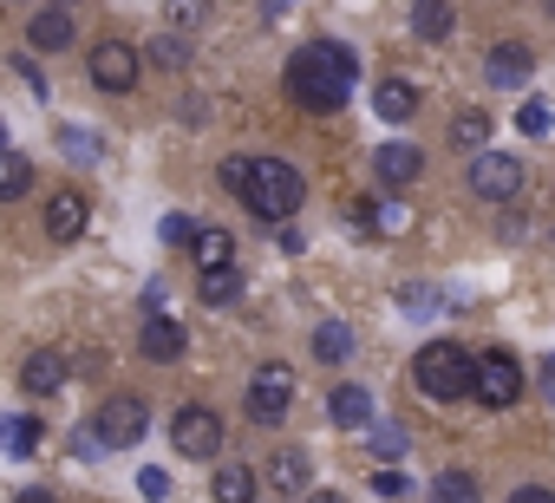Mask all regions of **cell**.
I'll use <instances>...</instances> for the list:
<instances>
[{
    "instance_id": "cell-28",
    "label": "cell",
    "mask_w": 555,
    "mask_h": 503,
    "mask_svg": "<svg viewBox=\"0 0 555 503\" xmlns=\"http://www.w3.org/2000/svg\"><path fill=\"white\" fill-rule=\"evenodd\" d=\"M516 131H522V138H548V131H555V105H548V99H522Z\"/></svg>"
},
{
    "instance_id": "cell-41",
    "label": "cell",
    "mask_w": 555,
    "mask_h": 503,
    "mask_svg": "<svg viewBox=\"0 0 555 503\" xmlns=\"http://www.w3.org/2000/svg\"><path fill=\"white\" fill-rule=\"evenodd\" d=\"M14 66H21V79H27V86H34V92L47 99V79H40V66H34V60H14Z\"/></svg>"
},
{
    "instance_id": "cell-11",
    "label": "cell",
    "mask_w": 555,
    "mask_h": 503,
    "mask_svg": "<svg viewBox=\"0 0 555 503\" xmlns=\"http://www.w3.org/2000/svg\"><path fill=\"white\" fill-rule=\"evenodd\" d=\"M529 73H535V53H529V47H516V40L490 47V60H483V79H490V86H503V92H522V86H529Z\"/></svg>"
},
{
    "instance_id": "cell-34",
    "label": "cell",
    "mask_w": 555,
    "mask_h": 503,
    "mask_svg": "<svg viewBox=\"0 0 555 503\" xmlns=\"http://www.w3.org/2000/svg\"><path fill=\"white\" fill-rule=\"evenodd\" d=\"M60 144H66V157L73 164H99L105 151H99V138H86V131H60Z\"/></svg>"
},
{
    "instance_id": "cell-42",
    "label": "cell",
    "mask_w": 555,
    "mask_h": 503,
    "mask_svg": "<svg viewBox=\"0 0 555 503\" xmlns=\"http://www.w3.org/2000/svg\"><path fill=\"white\" fill-rule=\"evenodd\" d=\"M14 503H60V496H53V490H47V483H27V490H21V496H14Z\"/></svg>"
},
{
    "instance_id": "cell-38",
    "label": "cell",
    "mask_w": 555,
    "mask_h": 503,
    "mask_svg": "<svg viewBox=\"0 0 555 503\" xmlns=\"http://www.w3.org/2000/svg\"><path fill=\"white\" fill-rule=\"evenodd\" d=\"M373 490H379V496H386V503H399V496H405V490H412V477H399V470H392V464H386V470H379V477H373Z\"/></svg>"
},
{
    "instance_id": "cell-45",
    "label": "cell",
    "mask_w": 555,
    "mask_h": 503,
    "mask_svg": "<svg viewBox=\"0 0 555 503\" xmlns=\"http://www.w3.org/2000/svg\"><path fill=\"white\" fill-rule=\"evenodd\" d=\"M542 8H548V21H555V0H542Z\"/></svg>"
},
{
    "instance_id": "cell-13",
    "label": "cell",
    "mask_w": 555,
    "mask_h": 503,
    "mask_svg": "<svg viewBox=\"0 0 555 503\" xmlns=\"http://www.w3.org/2000/svg\"><path fill=\"white\" fill-rule=\"evenodd\" d=\"M86 222H92L86 190H53V203H47V235H53V242H79Z\"/></svg>"
},
{
    "instance_id": "cell-31",
    "label": "cell",
    "mask_w": 555,
    "mask_h": 503,
    "mask_svg": "<svg viewBox=\"0 0 555 503\" xmlns=\"http://www.w3.org/2000/svg\"><path fill=\"white\" fill-rule=\"evenodd\" d=\"M144 60H151V66H183V60H190V40L164 27V34H157V40L144 47Z\"/></svg>"
},
{
    "instance_id": "cell-22",
    "label": "cell",
    "mask_w": 555,
    "mask_h": 503,
    "mask_svg": "<svg viewBox=\"0 0 555 503\" xmlns=\"http://www.w3.org/2000/svg\"><path fill=\"white\" fill-rule=\"evenodd\" d=\"M196 295H203V308H235L242 301V269L229 262V269H209L203 282H196Z\"/></svg>"
},
{
    "instance_id": "cell-24",
    "label": "cell",
    "mask_w": 555,
    "mask_h": 503,
    "mask_svg": "<svg viewBox=\"0 0 555 503\" xmlns=\"http://www.w3.org/2000/svg\"><path fill=\"white\" fill-rule=\"evenodd\" d=\"M347 353H353V327H347V321H321V327H314V360L340 366Z\"/></svg>"
},
{
    "instance_id": "cell-17",
    "label": "cell",
    "mask_w": 555,
    "mask_h": 503,
    "mask_svg": "<svg viewBox=\"0 0 555 503\" xmlns=\"http://www.w3.org/2000/svg\"><path fill=\"white\" fill-rule=\"evenodd\" d=\"M138 347H144V360L170 366V360H183V327H177L170 314H151V321H144V334H138Z\"/></svg>"
},
{
    "instance_id": "cell-9",
    "label": "cell",
    "mask_w": 555,
    "mask_h": 503,
    "mask_svg": "<svg viewBox=\"0 0 555 503\" xmlns=\"http://www.w3.org/2000/svg\"><path fill=\"white\" fill-rule=\"evenodd\" d=\"M138 73H144V53L138 47H125V40H99L92 47V86L99 92H131Z\"/></svg>"
},
{
    "instance_id": "cell-44",
    "label": "cell",
    "mask_w": 555,
    "mask_h": 503,
    "mask_svg": "<svg viewBox=\"0 0 555 503\" xmlns=\"http://www.w3.org/2000/svg\"><path fill=\"white\" fill-rule=\"evenodd\" d=\"M301 503H347V496H334V490H308Z\"/></svg>"
},
{
    "instance_id": "cell-19",
    "label": "cell",
    "mask_w": 555,
    "mask_h": 503,
    "mask_svg": "<svg viewBox=\"0 0 555 503\" xmlns=\"http://www.w3.org/2000/svg\"><path fill=\"white\" fill-rule=\"evenodd\" d=\"M209 14H216V0H164V27H170V34H183V40H190V34H203V27H209Z\"/></svg>"
},
{
    "instance_id": "cell-8",
    "label": "cell",
    "mask_w": 555,
    "mask_h": 503,
    "mask_svg": "<svg viewBox=\"0 0 555 503\" xmlns=\"http://www.w3.org/2000/svg\"><path fill=\"white\" fill-rule=\"evenodd\" d=\"M170 444H177L183 457H196V464H209V457L222 451V418H216L209 405H183V412L170 418Z\"/></svg>"
},
{
    "instance_id": "cell-30",
    "label": "cell",
    "mask_w": 555,
    "mask_h": 503,
    "mask_svg": "<svg viewBox=\"0 0 555 503\" xmlns=\"http://www.w3.org/2000/svg\"><path fill=\"white\" fill-rule=\"evenodd\" d=\"M27 183H34V164H27L21 151H8V164H0V196L21 203V196H27Z\"/></svg>"
},
{
    "instance_id": "cell-15",
    "label": "cell",
    "mask_w": 555,
    "mask_h": 503,
    "mask_svg": "<svg viewBox=\"0 0 555 503\" xmlns=\"http://www.w3.org/2000/svg\"><path fill=\"white\" fill-rule=\"evenodd\" d=\"M327 412H334V425L340 431H373V392L366 386H334V399H327Z\"/></svg>"
},
{
    "instance_id": "cell-3",
    "label": "cell",
    "mask_w": 555,
    "mask_h": 503,
    "mask_svg": "<svg viewBox=\"0 0 555 503\" xmlns=\"http://www.w3.org/2000/svg\"><path fill=\"white\" fill-rule=\"evenodd\" d=\"M412 386L425 399H464L477 386V360L457 347V340H425L418 360H412Z\"/></svg>"
},
{
    "instance_id": "cell-33",
    "label": "cell",
    "mask_w": 555,
    "mask_h": 503,
    "mask_svg": "<svg viewBox=\"0 0 555 503\" xmlns=\"http://www.w3.org/2000/svg\"><path fill=\"white\" fill-rule=\"evenodd\" d=\"M399 308H405L412 321H431V314H438V288H399Z\"/></svg>"
},
{
    "instance_id": "cell-21",
    "label": "cell",
    "mask_w": 555,
    "mask_h": 503,
    "mask_svg": "<svg viewBox=\"0 0 555 503\" xmlns=\"http://www.w3.org/2000/svg\"><path fill=\"white\" fill-rule=\"evenodd\" d=\"M353 222H360L366 235H405L412 216H405L399 203H353Z\"/></svg>"
},
{
    "instance_id": "cell-35",
    "label": "cell",
    "mask_w": 555,
    "mask_h": 503,
    "mask_svg": "<svg viewBox=\"0 0 555 503\" xmlns=\"http://www.w3.org/2000/svg\"><path fill=\"white\" fill-rule=\"evenodd\" d=\"M138 496H144V503H164V496H170V470L144 464V470H138Z\"/></svg>"
},
{
    "instance_id": "cell-27",
    "label": "cell",
    "mask_w": 555,
    "mask_h": 503,
    "mask_svg": "<svg viewBox=\"0 0 555 503\" xmlns=\"http://www.w3.org/2000/svg\"><path fill=\"white\" fill-rule=\"evenodd\" d=\"M366 444H373V457H379V464H399V457L412 451L405 425H373V431H366Z\"/></svg>"
},
{
    "instance_id": "cell-18",
    "label": "cell",
    "mask_w": 555,
    "mask_h": 503,
    "mask_svg": "<svg viewBox=\"0 0 555 503\" xmlns=\"http://www.w3.org/2000/svg\"><path fill=\"white\" fill-rule=\"evenodd\" d=\"M190 262H196L203 275H209V269H229V262H235V242H229V229H209V222H203V229L190 235Z\"/></svg>"
},
{
    "instance_id": "cell-43",
    "label": "cell",
    "mask_w": 555,
    "mask_h": 503,
    "mask_svg": "<svg viewBox=\"0 0 555 503\" xmlns=\"http://www.w3.org/2000/svg\"><path fill=\"white\" fill-rule=\"evenodd\" d=\"M288 8H295V0H261V21H282Z\"/></svg>"
},
{
    "instance_id": "cell-23",
    "label": "cell",
    "mask_w": 555,
    "mask_h": 503,
    "mask_svg": "<svg viewBox=\"0 0 555 503\" xmlns=\"http://www.w3.org/2000/svg\"><path fill=\"white\" fill-rule=\"evenodd\" d=\"M209 490H216V503H255V496H261V490H255V470H248V464H222Z\"/></svg>"
},
{
    "instance_id": "cell-36",
    "label": "cell",
    "mask_w": 555,
    "mask_h": 503,
    "mask_svg": "<svg viewBox=\"0 0 555 503\" xmlns=\"http://www.w3.org/2000/svg\"><path fill=\"white\" fill-rule=\"evenodd\" d=\"M248 177H255V157H229V164H222V190H229V196H242Z\"/></svg>"
},
{
    "instance_id": "cell-14",
    "label": "cell",
    "mask_w": 555,
    "mask_h": 503,
    "mask_svg": "<svg viewBox=\"0 0 555 503\" xmlns=\"http://www.w3.org/2000/svg\"><path fill=\"white\" fill-rule=\"evenodd\" d=\"M66 373H73V366H66V353H60V347H40V353H27L21 386H27L34 399H47V392H60V386H66Z\"/></svg>"
},
{
    "instance_id": "cell-29",
    "label": "cell",
    "mask_w": 555,
    "mask_h": 503,
    "mask_svg": "<svg viewBox=\"0 0 555 503\" xmlns=\"http://www.w3.org/2000/svg\"><path fill=\"white\" fill-rule=\"evenodd\" d=\"M431 503H477V477L470 470H444L431 483Z\"/></svg>"
},
{
    "instance_id": "cell-4",
    "label": "cell",
    "mask_w": 555,
    "mask_h": 503,
    "mask_svg": "<svg viewBox=\"0 0 555 503\" xmlns=\"http://www.w3.org/2000/svg\"><path fill=\"white\" fill-rule=\"evenodd\" d=\"M288 405H295V366L268 360V366L248 379V418H255V425H282Z\"/></svg>"
},
{
    "instance_id": "cell-20",
    "label": "cell",
    "mask_w": 555,
    "mask_h": 503,
    "mask_svg": "<svg viewBox=\"0 0 555 503\" xmlns=\"http://www.w3.org/2000/svg\"><path fill=\"white\" fill-rule=\"evenodd\" d=\"M27 40H34V53H60V47H73V14H34V27H27Z\"/></svg>"
},
{
    "instance_id": "cell-40",
    "label": "cell",
    "mask_w": 555,
    "mask_h": 503,
    "mask_svg": "<svg viewBox=\"0 0 555 503\" xmlns=\"http://www.w3.org/2000/svg\"><path fill=\"white\" fill-rule=\"evenodd\" d=\"M509 503H555V490H542V483H522V490H516Z\"/></svg>"
},
{
    "instance_id": "cell-6",
    "label": "cell",
    "mask_w": 555,
    "mask_h": 503,
    "mask_svg": "<svg viewBox=\"0 0 555 503\" xmlns=\"http://www.w3.org/2000/svg\"><path fill=\"white\" fill-rule=\"evenodd\" d=\"M92 431H99L112 451H131V444L151 431V412H144V399H131V392H112V399L92 412Z\"/></svg>"
},
{
    "instance_id": "cell-16",
    "label": "cell",
    "mask_w": 555,
    "mask_h": 503,
    "mask_svg": "<svg viewBox=\"0 0 555 503\" xmlns=\"http://www.w3.org/2000/svg\"><path fill=\"white\" fill-rule=\"evenodd\" d=\"M373 112H379L386 125H412V118H418V86H405V79H379V86H373Z\"/></svg>"
},
{
    "instance_id": "cell-2",
    "label": "cell",
    "mask_w": 555,
    "mask_h": 503,
    "mask_svg": "<svg viewBox=\"0 0 555 503\" xmlns=\"http://www.w3.org/2000/svg\"><path fill=\"white\" fill-rule=\"evenodd\" d=\"M242 203H248V216H261V222H288V216L308 203V177H301L288 157H255V177H248Z\"/></svg>"
},
{
    "instance_id": "cell-5",
    "label": "cell",
    "mask_w": 555,
    "mask_h": 503,
    "mask_svg": "<svg viewBox=\"0 0 555 503\" xmlns=\"http://www.w3.org/2000/svg\"><path fill=\"white\" fill-rule=\"evenodd\" d=\"M522 183H529V170H522L516 157H503V151H477V157H470V196H483V203H516Z\"/></svg>"
},
{
    "instance_id": "cell-26",
    "label": "cell",
    "mask_w": 555,
    "mask_h": 503,
    "mask_svg": "<svg viewBox=\"0 0 555 503\" xmlns=\"http://www.w3.org/2000/svg\"><path fill=\"white\" fill-rule=\"evenodd\" d=\"M40 451V418L34 412H14L8 418V457H34Z\"/></svg>"
},
{
    "instance_id": "cell-7",
    "label": "cell",
    "mask_w": 555,
    "mask_h": 503,
    "mask_svg": "<svg viewBox=\"0 0 555 503\" xmlns=\"http://www.w3.org/2000/svg\"><path fill=\"white\" fill-rule=\"evenodd\" d=\"M490 412H509L516 399H522V366L503 353V347H490V353H477V386H470Z\"/></svg>"
},
{
    "instance_id": "cell-1",
    "label": "cell",
    "mask_w": 555,
    "mask_h": 503,
    "mask_svg": "<svg viewBox=\"0 0 555 503\" xmlns=\"http://www.w3.org/2000/svg\"><path fill=\"white\" fill-rule=\"evenodd\" d=\"M353 79H360V60L340 40H314L288 60V99L301 112H340L353 99Z\"/></svg>"
},
{
    "instance_id": "cell-37",
    "label": "cell",
    "mask_w": 555,
    "mask_h": 503,
    "mask_svg": "<svg viewBox=\"0 0 555 503\" xmlns=\"http://www.w3.org/2000/svg\"><path fill=\"white\" fill-rule=\"evenodd\" d=\"M157 235H164V242H183V248H190V235H196V222H190L183 209H170V216L157 222Z\"/></svg>"
},
{
    "instance_id": "cell-32",
    "label": "cell",
    "mask_w": 555,
    "mask_h": 503,
    "mask_svg": "<svg viewBox=\"0 0 555 503\" xmlns=\"http://www.w3.org/2000/svg\"><path fill=\"white\" fill-rule=\"evenodd\" d=\"M483 138H490V118H483V112H457L451 144H457V151H483Z\"/></svg>"
},
{
    "instance_id": "cell-12",
    "label": "cell",
    "mask_w": 555,
    "mask_h": 503,
    "mask_svg": "<svg viewBox=\"0 0 555 503\" xmlns=\"http://www.w3.org/2000/svg\"><path fill=\"white\" fill-rule=\"evenodd\" d=\"M418 170H425L418 144H379V151H373V177H379V190H412Z\"/></svg>"
},
{
    "instance_id": "cell-39",
    "label": "cell",
    "mask_w": 555,
    "mask_h": 503,
    "mask_svg": "<svg viewBox=\"0 0 555 503\" xmlns=\"http://www.w3.org/2000/svg\"><path fill=\"white\" fill-rule=\"evenodd\" d=\"M535 386H542V399L555 405V360H542V366H535Z\"/></svg>"
},
{
    "instance_id": "cell-10",
    "label": "cell",
    "mask_w": 555,
    "mask_h": 503,
    "mask_svg": "<svg viewBox=\"0 0 555 503\" xmlns=\"http://www.w3.org/2000/svg\"><path fill=\"white\" fill-rule=\"evenodd\" d=\"M268 490L301 503V496L314 490V464H308V451H295V444H288V451H274V457H268Z\"/></svg>"
},
{
    "instance_id": "cell-25",
    "label": "cell",
    "mask_w": 555,
    "mask_h": 503,
    "mask_svg": "<svg viewBox=\"0 0 555 503\" xmlns=\"http://www.w3.org/2000/svg\"><path fill=\"white\" fill-rule=\"evenodd\" d=\"M412 34L418 40H444L451 34V8L444 0H412Z\"/></svg>"
}]
</instances>
